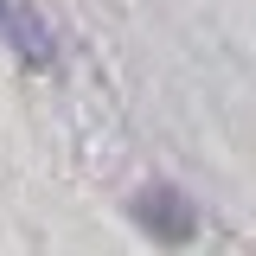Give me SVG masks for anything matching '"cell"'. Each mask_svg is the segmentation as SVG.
I'll return each instance as SVG.
<instances>
[{
    "mask_svg": "<svg viewBox=\"0 0 256 256\" xmlns=\"http://www.w3.org/2000/svg\"><path fill=\"white\" fill-rule=\"evenodd\" d=\"M134 212H141V224H148V230H160L166 244H186L192 230H198V212H192L173 186H148L141 198H134Z\"/></svg>",
    "mask_w": 256,
    "mask_h": 256,
    "instance_id": "1",
    "label": "cell"
},
{
    "mask_svg": "<svg viewBox=\"0 0 256 256\" xmlns=\"http://www.w3.org/2000/svg\"><path fill=\"white\" fill-rule=\"evenodd\" d=\"M0 32H20V38H26V45H32V58H45V38H32V32L20 26V20H13V13H6V6H0Z\"/></svg>",
    "mask_w": 256,
    "mask_h": 256,
    "instance_id": "2",
    "label": "cell"
}]
</instances>
